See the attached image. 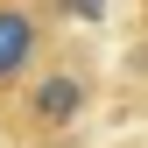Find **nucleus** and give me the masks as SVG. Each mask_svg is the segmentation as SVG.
Instances as JSON below:
<instances>
[{"label":"nucleus","instance_id":"f257e3e1","mask_svg":"<svg viewBox=\"0 0 148 148\" xmlns=\"http://www.w3.org/2000/svg\"><path fill=\"white\" fill-rule=\"evenodd\" d=\"M28 57H35V21L21 7H0V85H7Z\"/></svg>","mask_w":148,"mask_h":148},{"label":"nucleus","instance_id":"f03ea898","mask_svg":"<svg viewBox=\"0 0 148 148\" xmlns=\"http://www.w3.org/2000/svg\"><path fill=\"white\" fill-rule=\"evenodd\" d=\"M78 106H85V85L78 78H42L35 85V120H78Z\"/></svg>","mask_w":148,"mask_h":148}]
</instances>
